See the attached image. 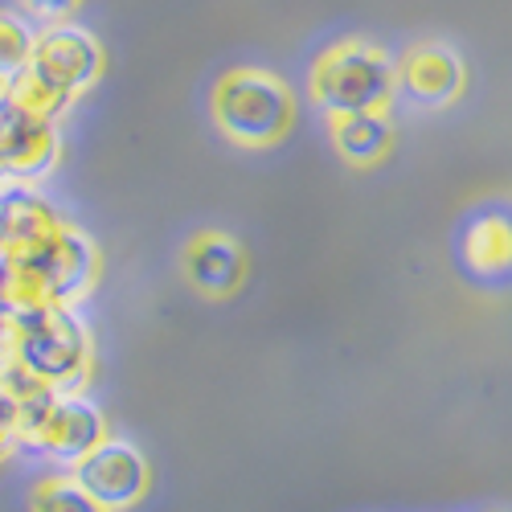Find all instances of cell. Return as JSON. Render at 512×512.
<instances>
[{"mask_svg": "<svg viewBox=\"0 0 512 512\" xmlns=\"http://www.w3.org/2000/svg\"><path fill=\"white\" fill-rule=\"evenodd\" d=\"M99 246L78 226H62L54 238L33 246L21 259H9V279L0 291V308H78L99 283Z\"/></svg>", "mask_w": 512, "mask_h": 512, "instance_id": "1", "label": "cell"}, {"mask_svg": "<svg viewBox=\"0 0 512 512\" xmlns=\"http://www.w3.org/2000/svg\"><path fill=\"white\" fill-rule=\"evenodd\" d=\"M58 394H82L95 365V340L78 308H21L9 312L5 357Z\"/></svg>", "mask_w": 512, "mask_h": 512, "instance_id": "2", "label": "cell"}, {"mask_svg": "<svg viewBox=\"0 0 512 512\" xmlns=\"http://www.w3.org/2000/svg\"><path fill=\"white\" fill-rule=\"evenodd\" d=\"M209 115L238 148H275L295 123V95L287 82L259 66H234L213 82Z\"/></svg>", "mask_w": 512, "mask_h": 512, "instance_id": "3", "label": "cell"}, {"mask_svg": "<svg viewBox=\"0 0 512 512\" xmlns=\"http://www.w3.org/2000/svg\"><path fill=\"white\" fill-rule=\"evenodd\" d=\"M308 91L316 107L328 115H353V111H390L394 103V58L369 41H336L320 50L308 74Z\"/></svg>", "mask_w": 512, "mask_h": 512, "instance_id": "4", "label": "cell"}, {"mask_svg": "<svg viewBox=\"0 0 512 512\" xmlns=\"http://www.w3.org/2000/svg\"><path fill=\"white\" fill-rule=\"evenodd\" d=\"M70 480L87 492L103 512H127L136 508L152 488V467L144 451L127 439H103L91 455H82L70 467Z\"/></svg>", "mask_w": 512, "mask_h": 512, "instance_id": "5", "label": "cell"}, {"mask_svg": "<svg viewBox=\"0 0 512 512\" xmlns=\"http://www.w3.org/2000/svg\"><path fill=\"white\" fill-rule=\"evenodd\" d=\"M29 66L41 78H50L58 91L78 99V95H87L95 82L103 78L107 54H103L99 37L91 29H78L70 21H58V25H46V29L33 33Z\"/></svg>", "mask_w": 512, "mask_h": 512, "instance_id": "6", "label": "cell"}, {"mask_svg": "<svg viewBox=\"0 0 512 512\" xmlns=\"http://www.w3.org/2000/svg\"><path fill=\"white\" fill-rule=\"evenodd\" d=\"M62 160L58 123H41L0 99V181L37 185L46 181Z\"/></svg>", "mask_w": 512, "mask_h": 512, "instance_id": "7", "label": "cell"}, {"mask_svg": "<svg viewBox=\"0 0 512 512\" xmlns=\"http://www.w3.org/2000/svg\"><path fill=\"white\" fill-rule=\"evenodd\" d=\"M107 414L87 398V394H58L54 406L41 418L37 435H33V451H41L46 459L74 467L82 455H91L103 439H107Z\"/></svg>", "mask_w": 512, "mask_h": 512, "instance_id": "8", "label": "cell"}, {"mask_svg": "<svg viewBox=\"0 0 512 512\" xmlns=\"http://www.w3.org/2000/svg\"><path fill=\"white\" fill-rule=\"evenodd\" d=\"M394 82L426 107H447L463 95V58L451 46H439V41H422V46H410L398 62H394Z\"/></svg>", "mask_w": 512, "mask_h": 512, "instance_id": "9", "label": "cell"}, {"mask_svg": "<svg viewBox=\"0 0 512 512\" xmlns=\"http://www.w3.org/2000/svg\"><path fill=\"white\" fill-rule=\"evenodd\" d=\"M181 271L205 300H226L246 279V250L222 230H197L181 250Z\"/></svg>", "mask_w": 512, "mask_h": 512, "instance_id": "10", "label": "cell"}, {"mask_svg": "<svg viewBox=\"0 0 512 512\" xmlns=\"http://www.w3.org/2000/svg\"><path fill=\"white\" fill-rule=\"evenodd\" d=\"M62 226L66 218L41 193H33V185L0 181V254L5 259H21Z\"/></svg>", "mask_w": 512, "mask_h": 512, "instance_id": "11", "label": "cell"}, {"mask_svg": "<svg viewBox=\"0 0 512 512\" xmlns=\"http://www.w3.org/2000/svg\"><path fill=\"white\" fill-rule=\"evenodd\" d=\"M328 136L340 160L369 168L386 160L394 148V123L386 111H353V115H328Z\"/></svg>", "mask_w": 512, "mask_h": 512, "instance_id": "12", "label": "cell"}, {"mask_svg": "<svg viewBox=\"0 0 512 512\" xmlns=\"http://www.w3.org/2000/svg\"><path fill=\"white\" fill-rule=\"evenodd\" d=\"M463 259L476 275H500L512 263V230L504 213L472 222V230L463 234Z\"/></svg>", "mask_w": 512, "mask_h": 512, "instance_id": "13", "label": "cell"}, {"mask_svg": "<svg viewBox=\"0 0 512 512\" xmlns=\"http://www.w3.org/2000/svg\"><path fill=\"white\" fill-rule=\"evenodd\" d=\"M5 99H9L17 111H25L29 119H41V123H58V119L78 103V99H70L66 91H58L50 78H41L33 66H25L21 74L9 78Z\"/></svg>", "mask_w": 512, "mask_h": 512, "instance_id": "14", "label": "cell"}, {"mask_svg": "<svg viewBox=\"0 0 512 512\" xmlns=\"http://www.w3.org/2000/svg\"><path fill=\"white\" fill-rule=\"evenodd\" d=\"M29 512H103V508L70 476H46V480H37L29 496Z\"/></svg>", "mask_w": 512, "mask_h": 512, "instance_id": "15", "label": "cell"}, {"mask_svg": "<svg viewBox=\"0 0 512 512\" xmlns=\"http://www.w3.org/2000/svg\"><path fill=\"white\" fill-rule=\"evenodd\" d=\"M33 33L29 21L21 13H5L0 9V78H13L29 66V54H33Z\"/></svg>", "mask_w": 512, "mask_h": 512, "instance_id": "16", "label": "cell"}, {"mask_svg": "<svg viewBox=\"0 0 512 512\" xmlns=\"http://www.w3.org/2000/svg\"><path fill=\"white\" fill-rule=\"evenodd\" d=\"M17 5L25 9V17H37V21H46V25H58V21H70V17L82 9V0H17Z\"/></svg>", "mask_w": 512, "mask_h": 512, "instance_id": "17", "label": "cell"}, {"mask_svg": "<svg viewBox=\"0 0 512 512\" xmlns=\"http://www.w3.org/2000/svg\"><path fill=\"white\" fill-rule=\"evenodd\" d=\"M13 447H21L17 443V418H13V406L5 402V394H0V463L13 455Z\"/></svg>", "mask_w": 512, "mask_h": 512, "instance_id": "18", "label": "cell"}, {"mask_svg": "<svg viewBox=\"0 0 512 512\" xmlns=\"http://www.w3.org/2000/svg\"><path fill=\"white\" fill-rule=\"evenodd\" d=\"M5 87H9V82H5V78H0V99H5Z\"/></svg>", "mask_w": 512, "mask_h": 512, "instance_id": "19", "label": "cell"}]
</instances>
